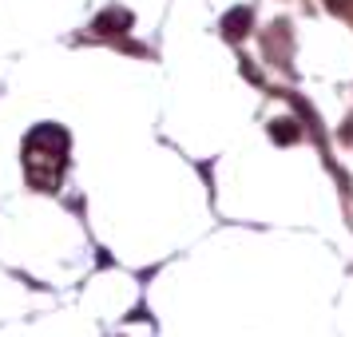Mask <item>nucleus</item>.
<instances>
[{
  "label": "nucleus",
  "instance_id": "nucleus-3",
  "mask_svg": "<svg viewBox=\"0 0 353 337\" xmlns=\"http://www.w3.org/2000/svg\"><path fill=\"white\" fill-rule=\"evenodd\" d=\"M325 4H330V8H345V4H350V0H325Z\"/></svg>",
  "mask_w": 353,
  "mask_h": 337
},
{
  "label": "nucleus",
  "instance_id": "nucleus-2",
  "mask_svg": "<svg viewBox=\"0 0 353 337\" xmlns=\"http://www.w3.org/2000/svg\"><path fill=\"white\" fill-rule=\"evenodd\" d=\"M274 127H278V131H274V135H278L282 143H290V139H294V131H290V127H294V123H274Z\"/></svg>",
  "mask_w": 353,
  "mask_h": 337
},
{
  "label": "nucleus",
  "instance_id": "nucleus-1",
  "mask_svg": "<svg viewBox=\"0 0 353 337\" xmlns=\"http://www.w3.org/2000/svg\"><path fill=\"white\" fill-rule=\"evenodd\" d=\"M223 24H226V32H230V36H242V32H246V24H250V8H234Z\"/></svg>",
  "mask_w": 353,
  "mask_h": 337
}]
</instances>
